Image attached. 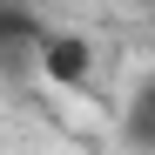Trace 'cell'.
Wrapping results in <instances>:
<instances>
[{
  "label": "cell",
  "instance_id": "6da1fadb",
  "mask_svg": "<svg viewBox=\"0 0 155 155\" xmlns=\"http://www.w3.org/2000/svg\"><path fill=\"white\" fill-rule=\"evenodd\" d=\"M34 54H41V74L54 88H88L94 81V41L88 34H34Z\"/></svg>",
  "mask_w": 155,
  "mask_h": 155
},
{
  "label": "cell",
  "instance_id": "7a4b0ae2",
  "mask_svg": "<svg viewBox=\"0 0 155 155\" xmlns=\"http://www.w3.org/2000/svg\"><path fill=\"white\" fill-rule=\"evenodd\" d=\"M128 142L155 155V74L135 88V101H128Z\"/></svg>",
  "mask_w": 155,
  "mask_h": 155
}]
</instances>
